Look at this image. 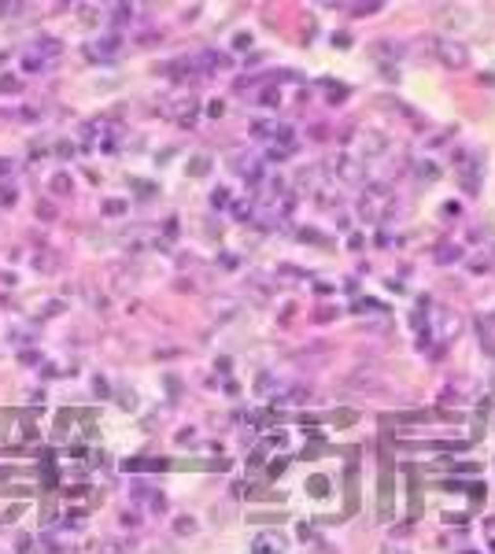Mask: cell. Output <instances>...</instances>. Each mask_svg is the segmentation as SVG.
I'll list each match as a JSON object with an SVG mask.
<instances>
[{"label":"cell","instance_id":"obj_1","mask_svg":"<svg viewBox=\"0 0 495 554\" xmlns=\"http://www.w3.org/2000/svg\"><path fill=\"white\" fill-rule=\"evenodd\" d=\"M440 59H444L447 67H466V59H470V56H466L462 44H451V41H447V44H440Z\"/></svg>","mask_w":495,"mask_h":554},{"label":"cell","instance_id":"obj_2","mask_svg":"<svg viewBox=\"0 0 495 554\" xmlns=\"http://www.w3.org/2000/svg\"><path fill=\"white\" fill-rule=\"evenodd\" d=\"M458 255H462V248H454V244H444V248L436 252V262H454Z\"/></svg>","mask_w":495,"mask_h":554},{"label":"cell","instance_id":"obj_3","mask_svg":"<svg viewBox=\"0 0 495 554\" xmlns=\"http://www.w3.org/2000/svg\"><path fill=\"white\" fill-rule=\"evenodd\" d=\"M421 177H429V181H436V167H432V163H425V167H421Z\"/></svg>","mask_w":495,"mask_h":554},{"label":"cell","instance_id":"obj_4","mask_svg":"<svg viewBox=\"0 0 495 554\" xmlns=\"http://www.w3.org/2000/svg\"><path fill=\"white\" fill-rule=\"evenodd\" d=\"M177 532H193V517H181V521H177Z\"/></svg>","mask_w":495,"mask_h":554},{"label":"cell","instance_id":"obj_5","mask_svg":"<svg viewBox=\"0 0 495 554\" xmlns=\"http://www.w3.org/2000/svg\"><path fill=\"white\" fill-rule=\"evenodd\" d=\"M492 392H495V373H492Z\"/></svg>","mask_w":495,"mask_h":554}]
</instances>
